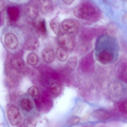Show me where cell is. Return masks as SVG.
I'll return each mask as SVG.
<instances>
[{"label": "cell", "mask_w": 127, "mask_h": 127, "mask_svg": "<svg viewBox=\"0 0 127 127\" xmlns=\"http://www.w3.org/2000/svg\"><path fill=\"white\" fill-rule=\"evenodd\" d=\"M118 44L114 37L107 34L101 35L95 44V56L96 60L103 64L113 63L117 59Z\"/></svg>", "instance_id": "6da1fadb"}, {"label": "cell", "mask_w": 127, "mask_h": 127, "mask_svg": "<svg viewBox=\"0 0 127 127\" xmlns=\"http://www.w3.org/2000/svg\"><path fill=\"white\" fill-rule=\"evenodd\" d=\"M74 15L77 17L84 20H91L95 17L96 10L93 5L89 3L79 4L74 9Z\"/></svg>", "instance_id": "7a4b0ae2"}, {"label": "cell", "mask_w": 127, "mask_h": 127, "mask_svg": "<svg viewBox=\"0 0 127 127\" xmlns=\"http://www.w3.org/2000/svg\"><path fill=\"white\" fill-rule=\"evenodd\" d=\"M79 65L81 69L84 72H89L93 70L95 61L93 51L88 53L81 59Z\"/></svg>", "instance_id": "3957f363"}, {"label": "cell", "mask_w": 127, "mask_h": 127, "mask_svg": "<svg viewBox=\"0 0 127 127\" xmlns=\"http://www.w3.org/2000/svg\"><path fill=\"white\" fill-rule=\"evenodd\" d=\"M58 40L63 48L66 51L71 52L74 46V38L71 34L67 33H59Z\"/></svg>", "instance_id": "277c9868"}, {"label": "cell", "mask_w": 127, "mask_h": 127, "mask_svg": "<svg viewBox=\"0 0 127 127\" xmlns=\"http://www.w3.org/2000/svg\"><path fill=\"white\" fill-rule=\"evenodd\" d=\"M7 116L10 123L13 125H18L21 122L22 118L19 110L15 106H12L9 108Z\"/></svg>", "instance_id": "5b68a950"}, {"label": "cell", "mask_w": 127, "mask_h": 127, "mask_svg": "<svg viewBox=\"0 0 127 127\" xmlns=\"http://www.w3.org/2000/svg\"><path fill=\"white\" fill-rule=\"evenodd\" d=\"M62 27L66 33L72 34L78 32L80 26L76 21L71 19H66L63 21L62 23Z\"/></svg>", "instance_id": "8992f818"}, {"label": "cell", "mask_w": 127, "mask_h": 127, "mask_svg": "<svg viewBox=\"0 0 127 127\" xmlns=\"http://www.w3.org/2000/svg\"><path fill=\"white\" fill-rule=\"evenodd\" d=\"M4 43L8 48L13 49L17 47L18 44V40L15 35L11 33H7L4 38Z\"/></svg>", "instance_id": "52a82bcc"}, {"label": "cell", "mask_w": 127, "mask_h": 127, "mask_svg": "<svg viewBox=\"0 0 127 127\" xmlns=\"http://www.w3.org/2000/svg\"><path fill=\"white\" fill-rule=\"evenodd\" d=\"M110 115L106 111L102 109L95 110L92 114L90 119L92 121L106 119L109 118Z\"/></svg>", "instance_id": "ba28073f"}, {"label": "cell", "mask_w": 127, "mask_h": 127, "mask_svg": "<svg viewBox=\"0 0 127 127\" xmlns=\"http://www.w3.org/2000/svg\"><path fill=\"white\" fill-rule=\"evenodd\" d=\"M7 14L9 20L15 22L18 20L20 15L19 8L17 6H11L8 8Z\"/></svg>", "instance_id": "9c48e42d"}, {"label": "cell", "mask_w": 127, "mask_h": 127, "mask_svg": "<svg viewBox=\"0 0 127 127\" xmlns=\"http://www.w3.org/2000/svg\"><path fill=\"white\" fill-rule=\"evenodd\" d=\"M41 55L43 60L47 63H52L55 59L54 52L52 49L50 48H46L43 50Z\"/></svg>", "instance_id": "30bf717a"}, {"label": "cell", "mask_w": 127, "mask_h": 127, "mask_svg": "<svg viewBox=\"0 0 127 127\" xmlns=\"http://www.w3.org/2000/svg\"><path fill=\"white\" fill-rule=\"evenodd\" d=\"M97 32L96 30L94 29H86L81 32V37L85 41H90L94 38Z\"/></svg>", "instance_id": "8fae6325"}, {"label": "cell", "mask_w": 127, "mask_h": 127, "mask_svg": "<svg viewBox=\"0 0 127 127\" xmlns=\"http://www.w3.org/2000/svg\"><path fill=\"white\" fill-rule=\"evenodd\" d=\"M39 44V41L37 38L32 37L27 41L26 44L27 49L29 50H35L38 47Z\"/></svg>", "instance_id": "7c38bea8"}, {"label": "cell", "mask_w": 127, "mask_h": 127, "mask_svg": "<svg viewBox=\"0 0 127 127\" xmlns=\"http://www.w3.org/2000/svg\"><path fill=\"white\" fill-rule=\"evenodd\" d=\"M10 64L13 68L17 69L23 68L24 65L23 60L21 58L18 57L13 58L11 61Z\"/></svg>", "instance_id": "4fadbf2b"}, {"label": "cell", "mask_w": 127, "mask_h": 127, "mask_svg": "<svg viewBox=\"0 0 127 127\" xmlns=\"http://www.w3.org/2000/svg\"><path fill=\"white\" fill-rule=\"evenodd\" d=\"M35 29L37 32L40 34L42 35L46 34L47 30L44 20H41L38 22L36 25Z\"/></svg>", "instance_id": "5bb4252c"}, {"label": "cell", "mask_w": 127, "mask_h": 127, "mask_svg": "<svg viewBox=\"0 0 127 127\" xmlns=\"http://www.w3.org/2000/svg\"><path fill=\"white\" fill-rule=\"evenodd\" d=\"M56 54L58 59L62 62L65 61L68 58L67 51L62 48H58L56 50Z\"/></svg>", "instance_id": "9a60e30c"}, {"label": "cell", "mask_w": 127, "mask_h": 127, "mask_svg": "<svg viewBox=\"0 0 127 127\" xmlns=\"http://www.w3.org/2000/svg\"><path fill=\"white\" fill-rule=\"evenodd\" d=\"M22 108L27 112H29L32 109V105L31 101L28 98H22L20 101Z\"/></svg>", "instance_id": "2e32d148"}, {"label": "cell", "mask_w": 127, "mask_h": 127, "mask_svg": "<svg viewBox=\"0 0 127 127\" xmlns=\"http://www.w3.org/2000/svg\"><path fill=\"white\" fill-rule=\"evenodd\" d=\"M38 58L36 54L34 53H31L29 54L27 56V61L28 64L35 66L38 62Z\"/></svg>", "instance_id": "e0dca14e"}, {"label": "cell", "mask_w": 127, "mask_h": 127, "mask_svg": "<svg viewBox=\"0 0 127 127\" xmlns=\"http://www.w3.org/2000/svg\"><path fill=\"white\" fill-rule=\"evenodd\" d=\"M50 26L52 31L56 34L60 33V25L59 21L56 19L51 20L50 23Z\"/></svg>", "instance_id": "ac0fdd59"}, {"label": "cell", "mask_w": 127, "mask_h": 127, "mask_svg": "<svg viewBox=\"0 0 127 127\" xmlns=\"http://www.w3.org/2000/svg\"><path fill=\"white\" fill-rule=\"evenodd\" d=\"M118 72L120 76L125 78L127 77V64L126 62H123L118 67Z\"/></svg>", "instance_id": "d6986e66"}, {"label": "cell", "mask_w": 127, "mask_h": 127, "mask_svg": "<svg viewBox=\"0 0 127 127\" xmlns=\"http://www.w3.org/2000/svg\"><path fill=\"white\" fill-rule=\"evenodd\" d=\"M7 80L8 83L12 86L16 85L18 81L17 75L13 73L9 74L8 75Z\"/></svg>", "instance_id": "ffe728a7"}, {"label": "cell", "mask_w": 127, "mask_h": 127, "mask_svg": "<svg viewBox=\"0 0 127 127\" xmlns=\"http://www.w3.org/2000/svg\"><path fill=\"white\" fill-rule=\"evenodd\" d=\"M77 64V58L75 56H72L68 60L67 64L70 68L73 69L75 67Z\"/></svg>", "instance_id": "44dd1931"}, {"label": "cell", "mask_w": 127, "mask_h": 127, "mask_svg": "<svg viewBox=\"0 0 127 127\" xmlns=\"http://www.w3.org/2000/svg\"><path fill=\"white\" fill-rule=\"evenodd\" d=\"M27 91L29 95L34 97L37 96L39 93L38 89L34 86H32L30 87L28 89Z\"/></svg>", "instance_id": "7402d4cb"}, {"label": "cell", "mask_w": 127, "mask_h": 127, "mask_svg": "<svg viewBox=\"0 0 127 127\" xmlns=\"http://www.w3.org/2000/svg\"><path fill=\"white\" fill-rule=\"evenodd\" d=\"M50 89L51 92L53 93L57 94L61 91V88L60 85L57 83H53L50 85Z\"/></svg>", "instance_id": "603a6c76"}, {"label": "cell", "mask_w": 127, "mask_h": 127, "mask_svg": "<svg viewBox=\"0 0 127 127\" xmlns=\"http://www.w3.org/2000/svg\"><path fill=\"white\" fill-rule=\"evenodd\" d=\"M28 15L30 17H35L37 14V11L36 8L34 6H31L29 7L27 10Z\"/></svg>", "instance_id": "cb8c5ba5"}, {"label": "cell", "mask_w": 127, "mask_h": 127, "mask_svg": "<svg viewBox=\"0 0 127 127\" xmlns=\"http://www.w3.org/2000/svg\"><path fill=\"white\" fill-rule=\"evenodd\" d=\"M36 121L31 118H28L25 120L23 125L25 127H34L36 125Z\"/></svg>", "instance_id": "d4e9b609"}, {"label": "cell", "mask_w": 127, "mask_h": 127, "mask_svg": "<svg viewBox=\"0 0 127 127\" xmlns=\"http://www.w3.org/2000/svg\"><path fill=\"white\" fill-rule=\"evenodd\" d=\"M80 120V119L78 117L73 116L68 120L67 124L69 125H74L79 123Z\"/></svg>", "instance_id": "484cf974"}, {"label": "cell", "mask_w": 127, "mask_h": 127, "mask_svg": "<svg viewBox=\"0 0 127 127\" xmlns=\"http://www.w3.org/2000/svg\"><path fill=\"white\" fill-rule=\"evenodd\" d=\"M121 109L123 111H126L127 110V103L125 102H124L122 103L121 104Z\"/></svg>", "instance_id": "4316f807"}, {"label": "cell", "mask_w": 127, "mask_h": 127, "mask_svg": "<svg viewBox=\"0 0 127 127\" xmlns=\"http://www.w3.org/2000/svg\"><path fill=\"white\" fill-rule=\"evenodd\" d=\"M34 102L37 107L39 108L40 107V103L38 99L37 98L35 99Z\"/></svg>", "instance_id": "83f0119b"}, {"label": "cell", "mask_w": 127, "mask_h": 127, "mask_svg": "<svg viewBox=\"0 0 127 127\" xmlns=\"http://www.w3.org/2000/svg\"><path fill=\"white\" fill-rule=\"evenodd\" d=\"M64 2L66 4L69 5L72 3L74 0H63Z\"/></svg>", "instance_id": "f1b7e54d"}]
</instances>
